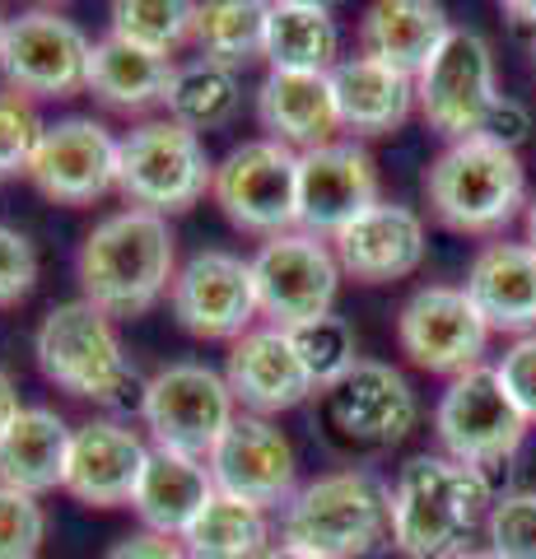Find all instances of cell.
Segmentation results:
<instances>
[{
  "mask_svg": "<svg viewBox=\"0 0 536 559\" xmlns=\"http://www.w3.org/2000/svg\"><path fill=\"white\" fill-rule=\"evenodd\" d=\"M453 559H495V555H490V546H486V550H480V546H466V550L453 555Z\"/></svg>",
  "mask_w": 536,
  "mask_h": 559,
  "instance_id": "bcb514c9",
  "label": "cell"
},
{
  "mask_svg": "<svg viewBox=\"0 0 536 559\" xmlns=\"http://www.w3.org/2000/svg\"><path fill=\"white\" fill-rule=\"evenodd\" d=\"M532 75H536V43H532Z\"/></svg>",
  "mask_w": 536,
  "mask_h": 559,
  "instance_id": "7dc6e473",
  "label": "cell"
},
{
  "mask_svg": "<svg viewBox=\"0 0 536 559\" xmlns=\"http://www.w3.org/2000/svg\"><path fill=\"white\" fill-rule=\"evenodd\" d=\"M211 197L224 219L257 238L294 234L299 224V154L281 140H243L215 164Z\"/></svg>",
  "mask_w": 536,
  "mask_h": 559,
  "instance_id": "ba28073f",
  "label": "cell"
},
{
  "mask_svg": "<svg viewBox=\"0 0 536 559\" xmlns=\"http://www.w3.org/2000/svg\"><path fill=\"white\" fill-rule=\"evenodd\" d=\"M33 285H38V252L24 234L0 224V308L28 299Z\"/></svg>",
  "mask_w": 536,
  "mask_h": 559,
  "instance_id": "74e56055",
  "label": "cell"
},
{
  "mask_svg": "<svg viewBox=\"0 0 536 559\" xmlns=\"http://www.w3.org/2000/svg\"><path fill=\"white\" fill-rule=\"evenodd\" d=\"M168 121H178L192 135L201 131H219L229 127L243 108V84L229 66H215V61H192V66H178V75L168 84Z\"/></svg>",
  "mask_w": 536,
  "mask_h": 559,
  "instance_id": "4dcf8cb0",
  "label": "cell"
},
{
  "mask_svg": "<svg viewBox=\"0 0 536 559\" xmlns=\"http://www.w3.org/2000/svg\"><path fill=\"white\" fill-rule=\"evenodd\" d=\"M257 121L266 140H281L294 154H313L332 145L341 131L332 75H294V70H271L257 90Z\"/></svg>",
  "mask_w": 536,
  "mask_h": 559,
  "instance_id": "7402d4cb",
  "label": "cell"
},
{
  "mask_svg": "<svg viewBox=\"0 0 536 559\" xmlns=\"http://www.w3.org/2000/svg\"><path fill=\"white\" fill-rule=\"evenodd\" d=\"M480 135L517 154V145H523V140L532 135V112H527L517 98H504V94H499V98H495V108L486 112V121H480Z\"/></svg>",
  "mask_w": 536,
  "mask_h": 559,
  "instance_id": "ab89813d",
  "label": "cell"
},
{
  "mask_svg": "<svg viewBox=\"0 0 536 559\" xmlns=\"http://www.w3.org/2000/svg\"><path fill=\"white\" fill-rule=\"evenodd\" d=\"M332 252L341 261V275H355L365 285L406 280L425 261V219L410 205L378 201L332 238Z\"/></svg>",
  "mask_w": 536,
  "mask_h": 559,
  "instance_id": "44dd1931",
  "label": "cell"
},
{
  "mask_svg": "<svg viewBox=\"0 0 536 559\" xmlns=\"http://www.w3.org/2000/svg\"><path fill=\"white\" fill-rule=\"evenodd\" d=\"M215 182V164L205 159L201 135H192L178 121H141L117 145V191L131 201V210L150 215H182L192 210Z\"/></svg>",
  "mask_w": 536,
  "mask_h": 559,
  "instance_id": "8992f818",
  "label": "cell"
},
{
  "mask_svg": "<svg viewBox=\"0 0 536 559\" xmlns=\"http://www.w3.org/2000/svg\"><path fill=\"white\" fill-rule=\"evenodd\" d=\"M527 248L536 252V201L527 205Z\"/></svg>",
  "mask_w": 536,
  "mask_h": 559,
  "instance_id": "f6af8a7d",
  "label": "cell"
},
{
  "mask_svg": "<svg viewBox=\"0 0 536 559\" xmlns=\"http://www.w3.org/2000/svg\"><path fill=\"white\" fill-rule=\"evenodd\" d=\"M168 304L178 326L196 341H238L262 318L252 261L219 248H205L182 261L178 275H172Z\"/></svg>",
  "mask_w": 536,
  "mask_h": 559,
  "instance_id": "5bb4252c",
  "label": "cell"
},
{
  "mask_svg": "<svg viewBox=\"0 0 536 559\" xmlns=\"http://www.w3.org/2000/svg\"><path fill=\"white\" fill-rule=\"evenodd\" d=\"M20 411H24V406H20V392H14V378L0 369V433H5V425H10V419L20 415Z\"/></svg>",
  "mask_w": 536,
  "mask_h": 559,
  "instance_id": "b9f144b4",
  "label": "cell"
},
{
  "mask_svg": "<svg viewBox=\"0 0 536 559\" xmlns=\"http://www.w3.org/2000/svg\"><path fill=\"white\" fill-rule=\"evenodd\" d=\"M33 355H38V369L47 382H57L61 392H71L80 401H98V406L122 411L145 396V378L127 359L112 318H103L84 299L47 308V318L38 322V336H33Z\"/></svg>",
  "mask_w": 536,
  "mask_h": 559,
  "instance_id": "277c9868",
  "label": "cell"
},
{
  "mask_svg": "<svg viewBox=\"0 0 536 559\" xmlns=\"http://www.w3.org/2000/svg\"><path fill=\"white\" fill-rule=\"evenodd\" d=\"M332 94L341 127L355 135H392L415 112V80L373 57H345L332 70Z\"/></svg>",
  "mask_w": 536,
  "mask_h": 559,
  "instance_id": "d4e9b609",
  "label": "cell"
},
{
  "mask_svg": "<svg viewBox=\"0 0 536 559\" xmlns=\"http://www.w3.org/2000/svg\"><path fill=\"white\" fill-rule=\"evenodd\" d=\"M238 401L229 392L224 373L205 369V364H168L145 382L141 415L145 429L154 433V448H172L182 457L205 462L224 439V429L234 425Z\"/></svg>",
  "mask_w": 536,
  "mask_h": 559,
  "instance_id": "30bf717a",
  "label": "cell"
},
{
  "mask_svg": "<svg viewBox=\"0 0 536 559\" xmlns=\"http://www.w3.org/2000/svg\"><path fill=\"white\" fill-rule=\"evenodd\" d=\"M205 466H211V480L219 495L248 499L257 509H281V503L299 495L294 443L266 415H248V411L234 415V425L224 429V439L205 457Z\"/></svg>",
  "mask_w": 536,
  "mask_h": 559,
  "instance_id": "2e32d148",
  "label": "cell"
},
{
  "mask_svg": "<svg viewBox=\"0 0 536 559\" xmlns=\"http://www.w3.org/2000/svg\"><path fill=\"white\" fill-rule=\"evenodd\" d=\"M150 462V448L141 433H131L117 419H90L71 433V457H65L61 489L80 499L84 509H122L131 503L141 471Z\"/></svg>",
  "mask_w": 536,
  "mask_h": 559,
  "instance_id": "d6986e66",
  "label": "cell"
},
{
  "mask_svg": "<svg viewBox=\"0 0 536 559\" xmlns=\"http://www.w3.org/2000/svg\"><path fill=\"white\" fill-rule=\"evenodd\" d=\"M396 341H402L406 359L415 364V369L457 378V373H466V369H476L480 364L486 341H490V326L476 312V304L466 299V289L425 285L402 304Z\"/></svg>",
  "mask_w": 536,
  "mask_h": 559,
  "instance_id": "9a60e30c",
  "label": "cell"
},
{
  "mask_svg": "<svg viewBox=\"0 0 536 559\" xmlns=\"http://www.w3.org/2000/svg\"><path fill=\"white\" fill-rule=\"evenodd\" d=\"M43 117L28 98L20 94H0V178H14V173H28L33 150L43 140Z\"/></svg>",
  "mask_w": 536,
  "mask_h": 559,
  "instance_id": "8d00e7d4",
  "label": "cell"
},
{
  "mask_svg": "<svg viewBox=\"0 0 536 559\" xmlns=\"http://www.w3.org/2000/svg\"><path fill=\"white\" fill-rule=\"evenodd\" d=\"M71 425L51 406H24L0 433V485L24 489V495H47L65 480V457H71Z\"/></svg>",
  "mask_w": 536,
  "mask_h": 559,
  "instance_id": "484cf974",
  "label": "cell"
},
{
  "mask_svg": "<svg viewBox=\"0 0 536 559\" xmlns=\"http://www.w3.org/2000/svg\"><path fill=\"white\" fill-rule=\"evenodd\" d=\"M453 33L448 10L434 0H378L365 10L359 38H365V57L383 61L402 75H420L429 57L443 47V38Z\"/></svg>",
  "mask_w": 536,
  "mask_h": 559,
  "instance_id": "4316f807",
  "label": "cell"
},
{
  "mask_svg": "<svg viewBox=\"0 0 536 559\" xmlns=\"http://www.w3.org/2000/svg\"><path fill=\"white\" fill-rule=\"evenodd\" d=\"M369 205H378V164L355 140H332L313 154H299V229L336 238Z\"/></svg>",
  "mask_w": 536,
  "mask_h": 559,
  "instance_id": "ac0fdd59",
  "label": "cell"
},
{
  "mask_svg": "<svg viewBox=\"0 0 536 559\" xmlns=\"http://www.w3.org/2000/svg\"><path fill=\"white\" fill-rule=\"evenodd\" d=\"M425 197L453 234H499L527 201V173L513 150L486 135L453 140L425 173Z\"/></svg>",
  "mask_w": 536,
  "mask_h": 559,
  "instance_id": "5b68a950",
  "label": "cell"
},
{
  "mask_svg": "<svg viewBox=\"0 0 536 559\" xmlns=\"http://www.w3.org/2000/svg\"><path fill=\"white\" fill-rule=\"evenodd\" d=\"M215 499L211 466L196 457H182L172 448H150V462L141 471V485L131 495L135 518L145 522V532L182 540V532L196 522V513Z\"/></svg>",
  "mask_w": 536,
  "mask_h": 559,
  "instance_id": "cb8c5ba5",
  "label": "cell"
},
{
  "mask_svg": "<svg viewBox=\"0 0 536 559\" xmlns=\"http://www.w3.org/2000/svg\"><path fill=\"white\" fill-rule=\"evenodd\" d=\"M281 540L318 559H369L392 546V489L365 466L318 476L285 503Z\"/></svg>",
  "mask_w": 536,
  "mask_h": 559,
  "instance_id": "3957f363",
  "label": "cell"
},
{
  "mask_svg": "<svg viewBox=\"0 0 536 559\" xmlns=\"http://www.w3.org/2000/svg\"><path fill=\"white\" fill-rule=\"evenodd\" d=\"M172 75H178L172 57H159V51H145V47L108 33V38H98L90 47L84 90L117 112H145V108H159L168 98Z\"/></svg>",
  "mask_w": 536,
  "mask_h": 559,
  "instance_id": "83f0119b",
  "label": "cell"
},
{
  "mask_svg": "<svg viewBox=\"0 0 536 559\" xmlns=\"http://www.w3.org/2000/svg\"><path fill=\"white\" fill-rule=\"evenodd\" d=\"M495 51L476 28H453L429 66L415 75V103L448 145L480 135V121L495 108Z\"/></svg>",
  "mask_w": 536,
  "mask_h": 559,
  "instance_id": "7c38bea8",
  "label": "cell"
},
{
  "mask_svg": "<svg viewBox=\"0 0 536 559\" xmlns=\"http://www.w3.org/2000/svg\"><path fill=\"white\" fill-rule=\"evenodd\" d=\"M117 140L94 117H61L43 131L28 182L57 205H90L117 187Z\"/></svg>",
  "mask_w": 536,
  "mask_h": 559,
  "instance_id": "e0dca14e",
  "label": "cell"
},
{
  "mask_svg": "<svg viewBox=\"0 0 536 559\" xmlns=\"http://www.w3.org/2000/svg\"><path fill=\"white\" fill-rule=\"evenodd\" d=\"M47 540V509L24 489L0 485V559H38Z\"/></svg>",
  "mask_w": 536,
  "mask_h": 559,
  "instance_id": "e575fe53",
  "label": "cell"
},
{
  "mask_svg": "<svg viewBox=\"0 0 536 559\" xmlns=\"http://www.w3.org/2000/svg\"><path fill=\"white\" fill-rule=\"evenodd\" d=\"M252 280H257V308L271 326L294 331L303 322H318L332 312L336 289H341V261L313 234H281L266 238L252 257Z\"/></svg>",
  "mask_w": 536,
  "mask_h": 559,
  "instance_id": "4fadbf2b",
  "label": "cell"
},
{
  "mask_svg": "<svg viewBox=\"0 0 536 559\" xmlns=\"http://www.w3.org/2000/svg\"><path fill=\"white\" fill-rule=\"evenodd\" d=\"M266 61L294 75H332L341 66V24L313 0H275L266 14Z\"/></svg>",
  "mask_w": 536,
  "mask_h": 559,
  "instance_id": "f1b7e54d",
  "label": "cell"
},
{
  "mask_svg": "<svg viewBox=\"0 0 536 559\" xmlns=\"http://www.w3.org/2000/svg\"><path fill=\"white\" fill-rule=\"evenodd\" d=\"M224 382H229L234 401L248 415H266V419L303 406L318 392L281 326H252L248 336H238L229 349V364H224Z\"/></svg>",
  "mask_w": 536,
  "mask_h": 559,
  "instance_id": "ffe728a7",
  "label": "cell"
},
{
  "mask_svg": "<svg viewBox=\"0 0 536 559\" xmlns=\"http://www.w3.org/2000/svg\"><path fill=\"white\" fill-rule=\"evenodd\" d=\"M486 536L495 559H536V495L495 499L486 518Z\"/></svg>",
  "mask_w": 536,
  "mask_h": 559,
  "instance_id": "d590c367",
  "label": "cell"
},
{
  "mask_svg": "<svg viewBox=\"0 0 536 559\" xmlns=\"http://www.w3.org/2000/svg\"><path fill=\"white\" fill-rule=\"evenodd\" d=\"M275 546L271 540V518L248 499L219 495L196 513V522L182 532L187 559H262Z\"/></svg>",
  "mask_w": 536,
  "mask_h": 559,
  "instance_id": "f546056e",
  "label": "cell"
},
{
  "mask_svg": "<svg viewBox=\"0 0 536 559\" xmlns=\"http://www.w3.org/2000/svg\"><path fill=\"white\" fill-rule=\"evenodd\" d=\"M103 559H187V550H182V540H168V536H154V532H135L127 540H117V546Z\"/></svg>",
  "mask_w": 536,
  "mask_h": 559,
  "instance_id": "60d3db41",
  "label": "cell"
},
{
  "mask_svg": "<svg viewBox=\"0 0 536 559\" xmlns=\"http://www.w3.org/2000/svg\"><path fill=\"white\" fill-rule=\"evenodd\" d=\"M495 509L486 471L453 457H410L392 485V546L406 559H453Z\"/></svg>",
  "mask_w": 536,
  "mask_h": 559,
  "instance_id": "7a4b0ae2",
  "label": "cell"
},
{
  "mask_svg": "<svg viewBox=\"0 0 536 559\" xmlns=\"http://www.w3.org/2000/svg\"><path fill=\"white\" fill-rule=\"evenodd\" d=\"M499 382H504V392L513 396V406L523 411L527 425H536V336H517L504 359L495 364Z\"/></svg>",
  "mask_w": 536,
  "mask_h": 559,
  "instance_id": "f35d334b",
  "label": "cell"
},
{
  "mask_svg": "<svg viewBox=\"0 0 536 559\" xmlns=\"http://www.w3.org/2000/svg\"><path fill=\"white\" fill-rule=\"evenodd\" d=\"M75 275L84 304L103 318H141L172 289L178 275V242L164 215L150 210H117L98 219L80 242Z\"/></svg>",
  "mask_w": 536,
  "mask_h": 559,
  "instance_id": "6da1fadb",
  "label": "cell"
},
{
  "mask_svg": "<svg viewBox=\"0 0 536 559\" xmlns=\"http://www.w3.org/2000/svg\"><path fill=\"white\" fill-rule=\"evenodd\" d=\"M434 429L453 462L472 471H490L517 457L532 425L513 406V396L504 392V382H499L490 364H476V369H466L448 382V392L439 396V411H434Z\"/></svg>",
  "mask_w": 536,
  "mask_h": 559,
  "instance_id": "9c48e42d",
  "label": "cell"
},
{
  "mask_svg": "<svg viewBox=\"0 0 536 559\" xmlns=\"http://www.w3.org/2000/svg\"><path fill=\"white\" fill-rule=\"evenodd\" d=\"M196 28V5L187 0H117L112 5V33L145 51L172 57Z\"/></svg>",
  "mask_w": 536,
  "mask_h": 559,
  "instance_id": "d6a6232c",
  "label": "cell"
},
{
  "mask_svg": "<svg viewBox=\"0 0 536 559\" xmlns=\"http://www.w3.org/2000/svg\"><path fill=\"white\" fill-rule=\"evenodd\" d=\"M285 336H289L294 355H299V364L308 369V378H313L318 392L336 388V382L359 364L355 331H350L345 318H336V312H326V318H318V322L294 326V331H285Z\"/></svg>",
  "mask_w": 536,
  "mask_h": 559,
  "instance_id": "836d02e7",
  "label": "cell"
},
{
  "mask_svg": "<svg viewBox=\"0 0 536 559\" xmlns=\"http://www.w3.org/2000/svg\"><path fill=\"white\" fill-rule=\"evenodd\" d=\"M462 289L490 331L536 336V252L527 242H490L472 261Z\"/></svg>",
  "mask_w": 536,
  "mask_h": 559,
  "instance_id": "603a6c76",
  "label": "cell"
},
{
  "mask_svg": "<svg viewBox=\"0 0 536 559\" xmlns=\"http://www.w3.org/2000/svg\"><path fill=\"white\" fill-rule=\"evenodd\" d=\"M262 559H318V555H308V550H294V546H285V540H275V546H271Z\"/></svg>",
  "mask_w": 536,
  "mask_h": 559,
  "instance_id": "ee69618b",
  "label": "cell"
},
{
  "mask_svg": "<svg viewBox=\"0 0 536 559\" xmlns=\"http://www.w3.org/2000/svg\"><path fill=\"white\" fill-rule=\"evenodd\" d=\"M504 14H509V24H513V28L532 33V43H536V0H509Z\"/></svg>",
  "mask_w": 536,
  "mask_h": 559,
  "instance_id": "7bdbcfd3",
  "label": "cell"
},
{
  "mask_svg": "<svg viewBox=\"0 0 536 559\" xmlns=\"http://www.w3.org/2000/svg\"><path fill=\"white\" fill-rule=\"evenodd\" d=\"M90 33L61 10H24L0 33V80L20 98H71L84 90Z\"/></svg>",
  "mask_w": 536,
  "mask_h": 559,
  "instance_id": "8fae6325",
  "label": "cell"
},
{
  "mask_svg": "<svg viewBox=\"0 0 536 559\" xmlns=\"http://www.w3.org/2000/svg\"><path fill=\"white\" fill-rule=\"evenodd\" d=\"M415 419H420V401H415L410 382L378 359H359L336 388L322 392L318 411L322 433L355 457H373V452L406 443Z\"/></svg>",
  "mask_w": 536,
  "mask_h": 559,
  "instance_id": "52a82bcc",
  "label": "cell"
},
{
  "mask_svg": "<svg viewBox=\"0 0 536 559\" xmlns=\"http://www.w3.org/2000/svg\"><path fill=\"white\" fill-rule=\"evenodd\" d=\"M0 33H5V14H0Z\"/></svg>",
  "mask_w": 536,
  "mask_h": 559,
  "instance_id": "c3c4849f",
  "label": "cell"
},
{
  "mask_svg": "<svg viewBox=\"0 0 536 559\" xmlns=\"http://www.w3.org/2000/svg\"><path fill=\"white\" fill-rule=\"evenodd\" d=\"M266 14L271 5H262V0H211V5H196L192 38L201 57L229 70H238L252 57H266Z\"/></svg>",
  "mask_w": 536,
  "mask_h": 559,
  "instance_id": "1f68e13d",
  "label": "cell"
}]
</instances>
